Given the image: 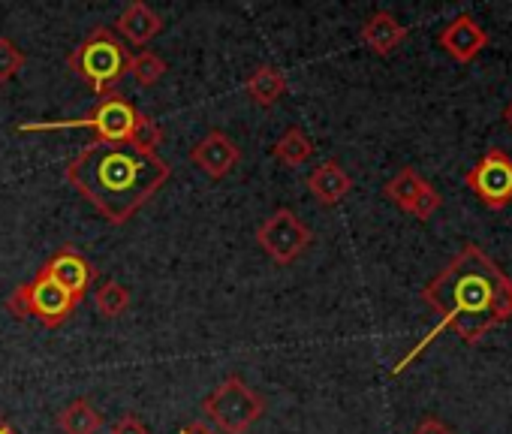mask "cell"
Returning <instances> with one entry per match:
<instances>
[{
    "instance_id": "cell-16",
    "label": "cell",
    "mask_w": 512,
    "mask_h": 434,
    "mask_svg": "<svg viewBox=\"0 0 512 434\" xmlns=\"http://www.w3.org/2000/svg\"><path fill=\"white\" fill-rule=\"evenodd\" d=\"M287 76L278 67H256L247 79H244V91L256 106H275L284 94H287Z\"/></svg>"
},
{
    "instance_id": "cell-18",
    "label": "cell",
    "mask_w": 512,
    "mask_h": 434,
    "mask_svg": "<svg viewBox=\"0 0 512 434\" xmlns=\"http://www.w3.org/2000/svg\"><path fill=\"white\" fill-rule=\"evenodd\" d=\"M272 157L284 166H302L314 157V142L302 127H287L284 136L272 145Z\"/></svg>"
},
{
    "instance_id": "cell-25",
    "label": "cell",
    "mask_w": 512,
    "mask_h": 434,
    "mask_svg": "<svg viewBox=\"0 0 512 434\" xmlns=\"http://www.w3.org/2000/svg\"><path fill=\"white\" fill-rule=\"evenodd\" d=\"M0 434H22L13 422H7L4 416H0Z\"/></svg>"
},
{
    "instance_id": "cell-17",
    "label": "cell",
    "mask_w": 512,
    "mask_h": 434,
    "mask_svg": "<svg viewBox=\"0 0 512 434\" xmlns=\"http://www.w3.org/2000/svg\"><path fill=\"white\" fill-rule=\"evenodd\" d=\"M58 428L64 434H100L103 413L88 398H76L58 413Z\"/></svg>"
},
{
    "instance_id": "cell-13",
    "label": "cell",
    "mask_w": 512,
    "mask_h": 434,
    "mask_svg": "<svg viewBox=\"0 0 512 434\" xmlns=\"http://www.w3.org/2000/svg\"><path fill=\"white\" fill-rule=\"evenodd\" d=\"M115 31L130 43V46H148L160 31H163V19L142 0H133L130 7H124V13L115 22Z\"/></svg>"
},
{
    "instance_id": "cell-1",
    "label": "cell",
    "mask_w": 512,
    "mask_h": 434,
    "mask_svg": "<svg viewBox=\"0 0 512 434\" xmlns=\"http://www.w3.org/2000/svg\"><path fill=\"white\" fill-rule=\"evenodd\" d=\"M67 184L76 187L112 227H124L130 217L151 202L169 181V163L133 142H88L67 163Z\"/></svg>"
},
{
    "instance_id": "cell-8",
    "label": "cell",
    "mask_w": 512,
    "mask_h": 434,
    "mask_svg": "<svg viewBox=\"0 0 512 434\" xmlns=\"http://www.w3.org/2000/svg\"><path fill=\"white\" fill-rule=\"evenodd\" d=\"M464 181L485 208H506L512 202V157L500 148H491L476 160Z\"/></svg>"
},
{
    "instance_id": "cell-6",
    "label": "cell",
    "mask_w": 512,
    "mask_h": 434,
    "mask_svg": "<svg viewBox=\"0 0 512 434\" xmlns=\"http://www.w3.org/2000/svg\"><path fill=\"white\" fill-rule=\"evenodd\" d=\"M76 299L46 272V269H40L37 275H34V281H28V284H22L10 299H7V311L16 317V320H28V317H34V320H40L46 329H58V326H64L70 317H73V311H76Z\"/></svg>"
},
{
    "instance_id": "cell-3",
    "label": "cell",
    "mask_w": 512,
    "mask_h": 434,
    "mask_svg": "<svg viewBox=\"0 0 512 434\" xmlns=\"http://www.w3.org/2000/svg\"><path fill=\"white\" fill-rule=\"evenodd\" d=\"M22 133H49V130H91L97 142H133L139 148L157 151L163 142V130L154 118L139 112L130 100H124L118 91L109 97H100V103L70 121H28L19 127Z\"/></svg>"
},
{
    "instance_id": "cell-10",
    "label": "cell",
    "mask_w": 512,
    "mask_h": 434,
    "mask_svg": "<svg viewBox=\"0 0 512 434\" xmlns=\"http://www.w3.org/2000/svg\"><path fill=\"white\" fill-rule=\"evenodd\" d=\"M79 305L85 302V296H88V290L97 284V269L91 266V260L82 254V251H76L73 245H64V248H58L52 257H49V263L43 266Z\"/></svg>"
},
{
    "instance_id": "cell-21",
    "label": "cell",
    "mask_w": 512,
    "mask_h": 434,
    "mask_svg": "<svg viewBox=\"0 0 512 434\" xmlns=\"http://www.w3.org/2000/svg\"><path fill=\"white\" fill-rule=\"evenodd\" d=\"M25 67V55L22 49L10 40V37H0V85L13 82Z\"/></svg>"
},
{
    "instance_id": "cell-26",
    "label": "cell",
    "mask_w": 512,
    "mask_h": 434,
    "mask_svg": "<svg viewBox=\"0 0 512 434\" xmlns=\"http://www.w3.org/2000/svg\"><path fill=\"white\" fill-rule=\"evenodd\" d=\"M503 121H506V124L512 127V103H509V106L503 109Z\"/></svg>"
},
{
    "instance_id": "cell-12",
    "label": "cell",
    "mask_w": 512,
    "mask_h": 434,
    "mask_svg": "<svg viewBox=\"0 0 512 434\" xmlns=\"http://www.w3.org/2000/svg\"><path fill=\"white\" fill-rule=\"evenodd\" d=\"M440 46H443V52H446L452 61L467 64V61H473V58L488 46V34H485V28H482L473 16L461 13V16H455V19L443 28Z\"/></svg>"
},
{
    "instance_id": "cell-7",
    "label": "cell",
    "mask_w": 512,
    "mask_h": 434,
    "mask_svg": "<svg viewBox=\"0 0 512 434\" xmlns=\"http://www.w3.org/2000/svg\"><path fill=\"white\" fill-rule=\"evenodd\" d=\"M311 242H314L311 227L293 208H278L256 227V245L278 266H293L311 248Z\"/></svg>"
},
{
    "instance_id": "cell-19",
    "label": "cell",
    "mask_w": 512,
    "mask_h": 434,
    "mask_svg": "<svg viewBox=\"0 0 512 434\" xmlns=\"http://www.w3.org/2000/svg\"><path fill=\"white\" fill-rule=\"evenodd\" d=\"M94 308L100 317L106 320H118L127 308H130V290L118 281H103L94 290Z\"/></svg>"
},
{
    "instance_id": "cell-15",
    "label": "cell",
    "mask_w": 512,
    "mask_h": 434,
    "mask_svg": "<svg viewBox=\"0 0 512 434\" xmlns=\"http://www.w3.org/2000/svg\"><path fill=\"white\" fill-rule=\"evenodd\" d=\"M359 37H362V43H365L374 55L386 58V55H392V52L407 40V28H404L392 13H374V16L362 25Z\"/></svg>"
},
{
    "instance_id": "cell-2",
    "label": "cell",
    "mask_w": 512,
    "mask_h": 434,
    "mask_svg": "<svg viewBox=\"0 0 512 434\" xmlns=\"http://www.w3.org/2000/svg\"><path fill=\"white\" fill-rule=\"evenodd\" d=\"M422 299L440 314L431 338L452 329L467 344H476L485 332L512 320V278L476 245L461 248L422 290Z\"/></svg>"
},
{
    "instance_id": "cell-9",
    "label": "cell",
    "mask_w": 512,
    "mask_h": 434,
    "mask_svg": "<svg viewBox=\"0 0 512 434\" xmlns=\"http://www.w3.org/2000/svg\"><path fill=\"white\" fill-rule=\"evenodd\" d=\"M383 196L389 202H395L401 211L413 214L416 221H428V217H434V211L440 208V193L410 166H404L392 181H386L383 187Z\"/></svg>"
},
{
    "instance_id": "cell-20",
    "label": "cell",
    "mask_w": 512,
    "mask_h": 434,
    "mask_svg": "<svg viewBox=\"0 0 512 434\" xmlns=\"http://www.w3.org/2000/svg\"><path fill=\"white\" fill-rule=\"evenodd\" d=\"M142 88H151V85H157L163 76H166V61L157 55V52H151V49H145V52H139V55H130V70H127Z\"/></svg>"
},
{
    "instance_id": "cell-23",
    "label": "cell",
    "mask_w": 512,
    "mask_h": 434,
    "mask_svg": "<svg viewBox=\"0 0 512 434\" xmlns=\"http://www.w3.org/2000/svg\"><path fill=\"white\" fill-rule=\"evenodd\" d=\"M413 434H455L449 425H443L440 419H434V416H428V419H422L419 425H416V431Z\"/></svg>"
},
{
    "instance_id": "cell-14",
    "label": "cell",
    "mask_w": 512,
    "mask_h": 434,
    "mask_svg": "<svg viewBox=\"0 0 512 434\" xmlns=\"http://www.w3.org/2000/svg\"><path fill=\"white\" fill-rule=\"evenodd\" d=\"M308 190L320 205H338L353 190V178L338 160H323L308 175Z\"/></svg>"
},
{
    "instance_id": "cell-4",
    "label": "cell",
    "mask_w": 512,
    "mask_h": 434,
    "mask_svg": "<svg viewBox=\"0 0 512 434\" xmlns=\"http://www.w3.org/2000/svg\"><path fill=\"white\" fill-rule=\"evenodd\" d=\"M70 73H76L94 94L109 97L118 91L121 79L130 70V49L118 40L112 28H94L70 55H67Z\"/></svg>"
},
{
    "instance_id": "cell-5",
    "label": "cell",
    "mask_w": 512,
    "mask_h": 434,
    "mask_svg": "<svg viewBox=\"0 0 512 434\" xmlns=\"http://www.w3.org/2000/svg\"><path fill=\"white\" fill-rule=\"evenodd\" d=\"M205 419L223 434H247L266 413V398L247 386L241 377L229 374L202 398Z\"/></svg>"
},
{
    "instance_id": "cell-22",
    "label": "cell",
    "mask_w": 512,
    "mask_h": 434,
    "mask_svg": "<svg viewBox=\"0 0 512 434\" xmlns=\"http://www.w3.org/2000/svg\"><path fill=\"white\" fill-rule=\"evenodd\" d=\"M109 434H148V428H145V422H142L139 416L124 413L121 419H115V422H112Z\"/></svg>"
},
{
    "instance_id": "cell-11",
    "label": "cell",
    "mask_w": 512,
    "mask_h": 434,
    "mask_svg": "<svg viewBox=\"0 0 512 434\" xmlns=\"http://www.w3.org/2000/svg\"><path fill=\"white\" fill-rule=\"evenodd\" d=\"M190 163L196 166V169H202L208 178H226L235 166H238V160H241V151H238V145L223 133V130H208L193 148H190Z\"/></svg>"
},
{
    "instance_id": "cell-24",
    "label": "cell",
    "mask_w": 512,
    "mask_h": 434,
    "mask_svg": "<svg viewBox=\"0 0 512 434\" xmlns=\"http://www.w3.org/2000/svg\"><path fill=\"white\" fill-rule=\"evenodd\" d=\"M178 434H217V431H211L205 422H187Z\"/></svg>"
}]
</instances>
